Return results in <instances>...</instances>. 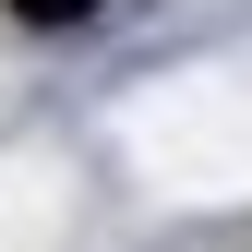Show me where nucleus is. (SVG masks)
I'll return each mask as SVG.
<instances>
[{"mask_svg": "<svg viewBox=\"0 0 252 252\" xmlns=\"http://www.w3.org/2000/svg\"><path fill=\"white\" fill-rule=\"evenodd\" d=\"M12 12H24V24H84L96 0H12Z\"/></svg>", "mask_w": 252, "mask_h": 252, "instance_id": "1", "label": "nucleus"}]
</instances>
